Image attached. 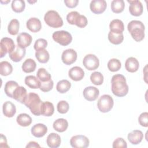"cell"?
<instances>
[{"instance_id":"cell-1","label":"cell","mask_w":148,"mask_h":148,"mask_svg":"<svg viewBox=\"0 0 148 148\" xmlns=\"http://www.w3.org/2000/svg\"><path fill=\"white\" fill-rule=\"evenodd\" d=\"M112 91L113 94L119 97L126 95L128 92V86L126 83L125 77L121 74L113 75L111 79Z\"/></svg>"},{"instance_id":"cell-2","label":"cell","mask_w":148,"mask_h":148,"mask_svg":"<svg viewBox=\"0 0 148 148\" xmlns=\"http://www.w3.org/2000/svg\"><path fill=\"white\" fill-rule=\"evenodd\" d=\"M42 102H43L41 101L39 96L37 94L29 92L27 94L23 104L30 109L33 114L35 116H39L41 114L40 110Z\"/></svg>"},{"instance_id":"cell-3","label":"cell","mask_w":148,"mask_h":148,"mask_svg":"<svg viewBox=\"0 0 148 148\" xmlns=\"http://www.w3.org/2000/svg\"><path fill=\"white\" fill-rule=\"evenodd\" d=\"M127 29L132 38L136 42H140L145 38V27L142 21L132 20L128 25Z\"/></svg>"},{"instance_id":"cell-4","label":"cell","mask_w":148,"mask_h":148,"mask_svg":"<svg viewBox=\"0 0 148 148\" xmlns=\"http://www.w3.org/2000/svg\"><path fill=\"white\" fill-rule=\"evenodd\" d=\"M46 24L52 28H59L62 26L63 20L58 13L55 10H49L44 16Z\"/></svg>"},{"instance_id":"cell-5","label":"cell","mask_w":148,"mask_h":148,"mask_svg":"<svg viewBox=\"0 0 148 148\" xmlns=\"http://www.w3.org/2000/svg\"><path fill=\"white\" fill-rule=\"evenodd\" d=\"M52 37L55 42L64 46L69 45L72 40L71 34L68 31L64 30L54 32L53 34Z\"/></svg>"},{"instance_id":"cell-6","label":"cell","mask_w":148,"mask_h":148,"mask_svg":"<svg viewBox=\"0 0 148 148\" xmlns=\"http://www.w3.org/2000/svg\"><path fill=\"white\" fill-rule=\"evenodd\" d=\"M113 104L114 102L112 97L109 95L104 94L98 99L97 107L101 112L106 113L112 109Z\"/></svg>"},{"instance_id":"cell-7","label":"cell","mask_w":148,"mask_h":148,"mask_svg":"<svg viewBox=\"0 0 148 148\" xmlns=\"http://www.w3.org/2000/svg\"><path fill=\"white\" fill-rule=\"evenodd\" d=\"M16 47V45L12 39L5 37L1 39L0 42L1 58L4 57L7 53H11Z\"/></svg>"},{"instance_id":"cell-8","label":"cell","mask_w":148,"mask_h":148,"mask_svg":"<svg viewBox=\"0 0 148 148\" xmlns=\"http://www.w3.org/2000/svg\"><path fill=\"white\" fill-rule=\"evenodd\" d=\"M83 64L87 69L93 71L97 69L99 67V61L98 57L94 54H88L84 57Z\"/></svg>"},{"instance_id":"cell-9","label":"cell","mask_w":148,"mask_h":148,"mask_svg":"<svg viewBox=\"0 0 148 148\" xmlns=\"http://www.w3.org/2000/svg\"><path fill=\"white\" fill-rule=\"evenodd\" d=\"M70 144L74 148H86L90 144L87 137L82 135H77L72 136L70 139Z\"/></svg>"},{"instance_id":"cell-10","label":"cell","mask_w":148,"mask_h":148,"mask_svg":"<svg viewBox=\"0 0 148 148\" xmlns=\"http://www.w3.org/2000/svg\"><path fill=\"white\" fill-rule=\"evenodd\" d=\"M77 57V53L74 49H68L62 52L61 60L64 64L69 65L76 61Z\"/></svg>"},{"instance_id":"cell-11","label":"cell","mask_w":148,"mask_h":148,"mask_svg":"<svg viewBox=\"0 0 148 148\" xmlns=\"http://www.w3.org/2000/svg\"><path fill=\"white\" fill-rule=\"evenodd\" d=\"M107 3L105 0H92L90 5L91 11L94 14H101L106 9Z\"/></svg>"},{"instance_id":"cell-12","label":"cell","mask_w":148,"mask_h":148,"mask_svg":"<svg viewBox=\"0 0 148 148\" xmlns=\"http://www.w3.org/2000/svg\"><path fill=\"white\" fill-rule=\"evenodd\" d=\"M127 2L130 3L129 6V11L131 15L134 16H139L142 14L143 11V7L140 1L128 0Z\"/></svg>"},{"instance_id":"cell-13","label":"cell","mask_w":148,"mask_h":148,"mask_svg":"<svg viewBox=\"0 0 148 148\" xmlns=\"http://www.w3.org/2000/svg\"><path fill=\"white\" fill-rule=\"evenodd\" d=\"M83 94L86 100L88 101H94L98 97L99 91L95 87L88 86L84 89Z\"/></svg>"},{"instance_id":"cell-14","label":"cell","mask_w":148,"mask_h":148,"mask_svg":"<svg viewBox=\"0 0 148 148\" xmlns=\"http://www.w3.org/2000/svg\"><path fill=\"white\" fill-rule=\"evenodd\" d=\"M32 40V38L31 35L26 32L20 33L17 37V45L24 49H25L31 45Z\"/></svg>"},{"instance_id":"cell-15","label":"cell","mask_w":148,"mask_h":148,"mask_svg":"<svg viewBox=\"0 0 148 148\" xmlns=\"http://www.w3.org/2000/svg\"><path fill=\"white\" fill-rule=\"evenodd\" d=\"M25 53V49L22 48L17 45L16 46V47L13 51L9 53V56L13 61L17 62L20 61L24 57Z\"/></svg>"},{"instance_id":"cell-16","label":"cell","mask_w":148,"mask_h":148,"mask_svg":"<svg viewBox=\"0 0 148 148\" xmlns=\"http://www.w3.org/2000/svg\"><path fill=\"white\" fill-rule=\"evenodd\" d=\"M68 75L72 80L77 82L83 79L84 76V72L82 68L76 66L69 69Z\"/></svg>"},{"instance_id":"cell-17","label":"cell","mask_w":148,"mask_h":148,"mask_svg":"<svg viewBox=\"0 0 148 148\" xmlns=\"http://www.w3.org/2000/svg\"><path fill=\"white\" fill-rule=\"evenodd\" d=\"M61 142V139L60 136L54 132L50 134L46 139V143L47 146L51 148H57L58 147Z\"/></svg>"},{"instance_id":"cell-18","label":"cell","mask_w":148,"mask_h":148,"mask_svg":"<svg viewBox=\"0 0 148 148\" xmlns=\"http://www.w3.org/2000/svg\"><path fill=\"white\" fill-rule=\"evenodd\" d=\"M47 132V127L46 125L38 123L35 124L31 128V134L36 138H41L45 135Z\"/></svg>"},{"instance_id":"cell-19","label":"cell","mask_w":148,"mask_h":148,"mask_svg":"<svg viewBox=\"0 0 148 148\" xmlns=\"http://www.w3.org/2000/svg\"><path fill=\"white\" fill-rule=\"evenodd\" d=\"M27 28L32 32H39L42 28V24L40 20L36 17H31L28 19L26 23Z\"/></svg>"},{"instance_id":"cell-20","label":"cell","mask_w":148,"mask_h":148,"mask_svg":"<svg viewBox=\"0 0 148 148\" xmlns=\"http://www.w3.org/2000/svg\"><path fill=\"white\" fill-rule=\"evenodd\" d=\"M143 138V132L140 130H134L128 134V139L132 145H138L140 143Z\"/></svg>"},{"instance_id":"cell-21","label":"cell","mask_w":148,"mask_h":148,"mask_svg":"<svg viewBox=\"0 0 148 148\" xmlns=\"http://www.w3.org/2000/svg\"><path fill=\"white\" fill-rule=\"evenodd\" d=\"M27 96V90L24 87L18 86L13 92V98L21 103H24Z\"/></svg>"},{"instance_id":"cell-22","label":"cell","mask_w":148,"mask_h":148,"mask_svg":"<svg viewBox=\"0 0 148 148\" xmlns=\"http://www.w3.org/2000/svg\"><path fill=\"white\" fill-rule=\"evenodd\" d=\"M125 67L128 72L131 73L135 72L138 70L139 67V61L134 57H129L125 61Z\"/></svg>"},{"instance_id":"cell-23","label":"cell","mask_w":148,"mask_h":148,"mask_svg":"<svg viewBox=\"0 0 148 148\" xmlns=\"http://www.w3.org/2000/svg\"><path fill=\"white\" fill-rule=\"evenodd\" d=\"M2 111L3 114L7 117H12L16 112V108L12 102L6 101L2 106Z\"/></svg>"},{"instance_id":"cell-24","label":"cell","mask_w":148,"mask_h":148,"mask_svg":"<svg viewBox=\"0 0 148 148\" xmlns=\"http://www.w3.org/2000/svg\"><path fill=\"white\" fill-rule=\"evenodd\" d=\"M109 28L110 31L112 32L117 34L123 33L124 30V23L119 19H114L110 23Z\"/></svg>"},{"instance_id":"cell-25","label":"cell","mask_w":148,"mask_h":148,"mask_svg":"<svg viewBox=\"0 0 148 148\" xmlns=\"http://www.w3.org/2000/svg\"><path fill=\"white\" fill-rule=\"evenodd\" d=\"M54 112V108L53 104L49 101L43 102L41 106L40 113L41 114L45 116L50 117L52 116Z\"/></svg>"},{"instance_id":"cell-26","label":"cell","mask_w":148,"mask_h":148,"mask_svg":"<svg viewBox=\"0 0 148 148\" xmlns=\"http://www.w3.org/2000/svg\"><path fill=\"white\" fill-rule=\"evenodd\" d=\"M53 127L57 132H63L68 128V123L66 119L62 118L58 119L53 123Z\"/></svg>"},{"instance_id":"cell-27","label":"cell","mask_w":148,"mask_h":148,"mask_svg":"<svg viewBox=\"0 0 148 148\" xmlns=\"http://www.w3.org/2000/svg\"><path fill=\"white\" fill-rule=\"evenodd\" d=\"M25 84L31 88L36 89L39 88L40 86V82L38 79L33 75H29L25 77L24 80Z\"/></svg>"},{"instance_id":"cell-28","label":"cell","mask_w":148,"mask_h":148,"mask_svg":"<svg viewBox=\"0 0 148 148\" xmlns=\"http://www.w3.org/2000/svg\"><path fill=\"white\" fill-rule=\"evenodd\" d=\"M18 86V83L15 81L10 80L7 82L5 85V88H4V91L6 95L10 98H13V92Z\"/></svg>"},{"instance_id":"cell-29","label":"cell","mask_w":148,"mask_h":148,"mask_svg":"<svg viewBox=\"0 0 148 148\" xmlns=\"http://www.w3.org/2000/svg\"><path fill=\"white\" fill-rule=\"evenodd\" d=\"M16 121L21 127H27L31 124L32 119L28 114L21 113L17 116Z\"/></svg>"},{"instance_id":"cell-30","label":"cell","mask_w":148,"mask_h":148,"mask_svg":"<svg viewBox=\"0 0 148 148\" xmlns=\"http://www.w3.org/2000/svg\"><path fill=\"white\" fill-rule=\"evenodd\" d=\"M36 64L35 61L31 59L28 58L25 60L22 65V69L25 73H31L35 70Z\"/></svg>"},{"instance_id":"cell-31","label":"cell","mask_w":148,"mask_h":148,"mask_svg":"<svg viewBox=\"0 0 148 148\" xmlns=\"http://www.w3.org/2000/svg\"><path fill=\"white\" fill-rule=\"evenodd\" d=\"M35 57L40 63H46L49 60L50 56L46 49H41L36 51Z\"/></svg>"},{"instance_id":"cell-32","label":"cell","mask_w":148,"mask_h":148,"mask_svg":"<svg viewBox=\"0 0 148 148\" xmlns=\"http://www.w3.org/2000/svg\"><path fill=\"white\" fill-rule=\"evenodd\" d=\"M13 67L10 63L3 61L0 62V73L2 76H8L12 73Z\"/></svg>"},{"instance_id":"cell-33","label":"cell","mask_w":148,"mask_h":148,"mask_svg":"<svg viewBox=\"0 0 148 148\" xmlns=\"http://www.w3.org/2000/svg\"><path fill=\"white\" fill-rule=\"evenodd\" d=\"M71 87V83L67 80L64 79L59 81L56 86V89L57 91L61 94L66 92L69 90Z\"/></svg>"},{"instance_id":"cell-34","label":"cell","mask_w":148,"mask_h":148,"mask_svg":"<svg viewBox=\"0 0 148 148\" xmlns=\"http://www.w3.org/2000/svg\"><path fill=\"white\" fill-rule=\"evenodd\" d=\"M108 39L112 44L119 45L124 40L123 34H117L109 31L108 34Z\"/></svg>"},{"instance_id":"cell-35","label":"cell","mask_w":148,"mask_h":148,"mask_svg":"<svg viewBox=\"0 0 148 148\" xmlns=\"http://www.w3.org/2000/svg\"><path fill=\"white\" fill-rule=\"evenodd\" d=\"M125 7V3L123 0H113L111 2V9L115 13L122 12Z\"/></svg>"},{"instance_id":"cell-36","label":"cell","mask_w":148,"mask_h":148,"mask_svg":"<svg viewBox=\"0 0 148 148\" xmlns=\"http://www.w3.org/2000/svg\"><path fill=\"white\" fill-rule=\"evenodd\" d=\"M36 76L40 82H48L51 79V75L43 68H40L38 70Z\"/></svg>"},{"instance_id":"cell-37","label":"cell","mask_w":148,"mask_h":148,"mask_svg":"<svg viewBox=\"0 0 148 148\" xmlns=\"http://www.w3.org/2000/svg\"><path fill=\"white\" fill-rule=\"evenodd\" d=\"M20 23L18 20L17 19H12L8 27V32L12 35H16L18 34L19 31Z\"/></svg>"},{"instance_id":"cell-38","label":"cell","mask_w":148,"mask_h":148,"mask_svg":"<svg viewBox=\"0 0 148 148\" xmlns=\"http://www.w3.org/2000/svg\"><path fill=\"white\" fill-rule=\"evenodd\" d=\"M12 9L16 13H21L24 11L25 4V2L23 0H13L12 2Z\"/></svg>"},{"instance_id":"cell-39","label":"cell","mask_w":148,"mask_h":148,"mask_svg":"<svg viewBox=\"0 0 148 148\" xmlns=\"http://www.w3.org/2000/svg\"><path fill=\"white\" fill-rule=\"evenodd\" d=\"M90 80L94 85L99 86L103 82V76L101 72H94L90 76Z\"/></svg>"},{"instance_id":"cell-40","label":"cell","mask_w":148,"mask_h":148,"mask_svg":"<svg viewBox=\"0 0 148 148\" xmlns=\"http://www.w3.org/2000/svg\"><path fill=\"white\" fill-rule=\"evenodd\" d=\"M108 68L111 72L118 71L121 66V64L118 59L112 58L110 59L108 62Z\"/></svg>"},{"instance_id":"cell-41","label":"cell","mask_w":148,"mask_h":148,"mask_svg":"<svg viewBox=\"0 0 148 148\" xmlns=\"http://www.w3.org/2000/svg\"><path fill=\"white\" fill-rule=\"evenodd\" d=\"M57 111L61 114H65L68 112L69 109V103L65 101H60L57 106Z\"/></svg>"},{"instance_id":"cell-42","label":"cell","mask_w":148,"mask_h":148,"mask_svg":"<svg viewBox=\"0 0 148 148\" xmlns=\"http://www.w3.org/2000/svg\"><path fill=\"white\" fill-rule=\"evenodd\" d=\"M79 16L80 13L76 11L71 12L66 16V20L69 24L71 25H75Z\"/></svg>"},{"instance_id":"cell-43","label":"cell","mask_w":148,"mask_h":148,"mask_svg":"<svg viewBox=\"0 0 148 148\" xmlns=\"http://www.w3.org/2000/svg\"><path fill=\"white\" fill-rule=\"evenodd\" d=\"M47 46V42L46 39L39 38L37 39L34 44V49L35 50H39L41 49H45Z\"/></svg>"},{"instance_id":"cell-44","label":"cell","mask_w":148,"mask_h":148,"mask_svg":"<svg viewBox=\"0 0 148 148\" xmlns=\"http://www.w3.org/2000/svg\"><path fill=\"white\" fill-rule=\"evenodd\" d=\"M53 81L51 79L50 80L46 82H40V90L43 92H49L50 91L53 87Z\"/></svg>"},{"instance_id":"cell-45","label":"cell","mask_w":148,"mask_h":148,"mask_svg":"<svg viewBox=\"0 0 148 148\" xmlns=\"http://www.w3.org/2000/svg\"><path fill=\"white\" fill-rule=\"evenodd\" d=\"M138 122L142 127H147L148 126V113L145 112L142 113L138 117Z\"/></svg>"},{"instance_id":"cell-46","label":"cell","mask_w":148,"mask_h":148,"mask_svg":"<svg viewBox=\"0 0 148 148\" xmlns=\"http://www.w3.org/2000/svg\"><path fill=\"white\" fill-rule=\"evenodd\" d=\"M112 147L113 148H120L127 147V144L126 141L122 138H117L113 142Z\"/></svg>"},{"instance_id":"cell-47","label":"cell","mask_w":148,"mask_h":148,"mask_svg":"<svg viewBox=\"0 0 148 148\" xmlns=\"http://www.w3.org/2000/svg\"><path fill=\"white\" fill-rule=\"evenodd\" d=\"M87 18L84 15H80L76 23V25L79 28H84L87 24Z\"/></svg>"},{"instance_id":"cell-48","label":"cell","mask_w":148,"mask_h":148,"mask_svg":"<svg viewBox=\"0 0 148 148\" xmlns=\"http://www.w3.org/2000/svg\"><path fill=\"white\" fill-rule=\"evenodd\" d=\"M64 2L65 5L69 8H75L79 3L78 0H64Z\"/></svg>"},{"instance_id":"cell-49","label":"cell","mask_w":148,"mask_h":148,"mask_svg":"<svg viewBox=\"0 0 148 148\" xmlns=\"http://www.w3.org/2000/svg\"><path fill=\"white\" fill-rule=\"evenodd\" d=\"M0 147H9V146L7 144L6 138L3 134H1L0 139Z\"/></svg>"},{"instance_id":"cell-50","label":"cell","mask_w":148,"mask_h":148,"mask_svg":"<svg viewBox=\"0 0 148 148\" xmlns=\"http://www.w3.org/2000/svg\"><path fill=\"white\" fill-rule=\"evenodd\" d=\"M26 147L27 148H37V147H40V145L37 143V142H35V141H31V142H29L28 144H27V145L26 146Z\"/></svg>"}]
</instances>
